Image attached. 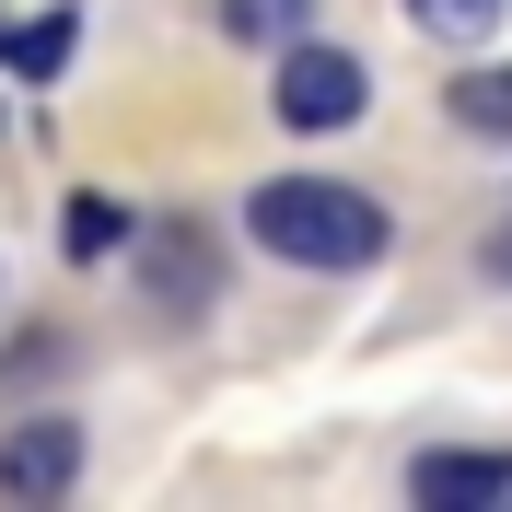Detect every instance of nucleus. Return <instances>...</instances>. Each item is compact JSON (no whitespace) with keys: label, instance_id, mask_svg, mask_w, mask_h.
<instances>
[{"label":"nucleus","instance_id":"11","mask_svg":"<svg viewBox=\"0 0 512 512\" xmlns=\"http://www.w3.org/2000/svg\"><path fill=\"white\" fill-rule=\"evenodd\" d=\"M489 268H501V280H512V222H501V245H489Z\"/></svg>","mask_w":512,"mask_h":512},{"label":"nucleus","instance_id":"5","mask_svg":"<svg viewBox=\"0 0 512 512\" xmlns=\"http://www.w3.org/2000/svg\"><path fill=\"white\" fill-rule=\"evenodd\" d=\"M210 280H222V268H210V233H198V222H163L152 233V303L187 326V315H210Z\"/></svg>","mask_w":512,"mask_h":512},{"label":"nucleus","instance_id":"9","mask_svg":"<svg viewBox=\"0 0 512 512\" xmlns=\"http://www.w3.org/2000/svg\"><path fill=\"white\" fill-rule=\"evenodd\" d=\"M501 12H512V0H408V24L443 35V47H489V35H501Z\"/></svg>","mask_w":512,"mask_h":512},{"label":"nucleus","instance_id":"8","mask_svg":"<svg viewBox=\"0 0 512 512\" xmlns=\"http://www.w3.org/2000/svg\"><path fill=\"white\" fill-rule=\"evenodd\" d=\"M210 24H222L233 47H291V35L315 24V0H210Z\"/></svg>","mask_w":512,"mask_h":512},{"label":"nucleus","instance_id":"1","mask_svg":"<svg viewBox=\"0 0 512 512\" xmlns=\"http://www.w3.org/2000/svg\"><path fill=\"white\" fill-rule=\"evenodd\" d=\"M245 233L280 256V268H315V280H350V268H373V256L396 245L384 198L338 187V175H268V187L245 198Z\"/></svg>","mask_w":512,"mask_h":512},{"label":"nucleus","instance_id":"10","mask_svg":"<svg viewBox=\"0 0 512 512\" xmlns=\"http://www.w3.org/2000/svg\"><path fill=\"white\" fill-rule=\"evenodd\" d=\"M59 245L94 268V256H117V245H128V210H117V198H70V233H59Z\"/></svg>","mask_w":512,"mask_h":512},{"label":"nucleus","instance_id":"6","mask_svg":"<svg viewBox=\"0 0 512 512\" xmlns=\"http://www.w3.org/2000/svg\"><path fill=\"white\" fill-rule=\"evenodd\" d=\"M443 117L466 128V140H512V59H478L443 82Z\"/></svg>","mask_w":512,"mask_h":512},{"label":"nucleus","instance_id":"4","mask_svg":"<svg viewBox=\"0 0 512 512\" xmlns=\"http://www.w3.org/2000/svg\"><path fill=\"white\" fill-rule=\"evenodd\" d=\"M408 501L489 512V501H512V454H419V466H408Z\"/></svg>","mask_w":512,"mask_h":512},{"label":"nucleus","instance_id":"2","mask_svg":"<svg viewBox=\"0 0 512 512\" xmlns=\"http://www.w3.org/2000/svg\"><path fill=\"white\" fill-rule=\"evenodd\" d=\"M268 105H280V128L326 140V128H350L361 105H373V70H361L350 47H315V35H291V47H280V82H268Z\"/></svg>","mask_w":512,"mask_h":512},{"label":"nucleus","instance_id":"3","mask_svg":"<svg viewBox=\"0 0 512 512\" xmlns=\"http://www.w3.org/2000/svg\"><path fill=\"white\" fill-rule=\"evenodd\" d=\"M82 478V431L70 419H24V431H0V489L12 501H59Z\"/></svg>","mask_w":512,"mask_h":512},{"label":"nucleus","instance_id":"7","mask_svg":"<svg viewBox=\"0 0 512 512\" xmlns=\"http://www.w3.org/2000/svg\"><path fill=\"white\" fill-rule=\"evenodd\" d=\"M70 47H82L70 0H59V12H35V24H0V70H12V82H59V70H70Z\"/></svg>","mask_w":512,"mask_h":512}]
</instances>
